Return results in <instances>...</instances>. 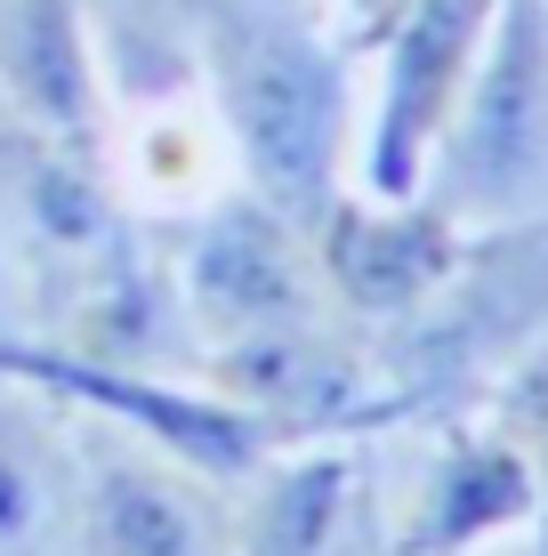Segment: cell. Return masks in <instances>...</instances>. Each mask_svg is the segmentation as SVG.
<instances>
[{
	"label": "cell",
	"instance_id": "277c9868",
	"mask_svg": "<svg viewBox=\"0 0 548 556\" xmlns=\"http://www.w3.org/2000/svg\"><path fill=\"white\" fill-rule=\"evenodd\" d=\"M493 9L500 0H411L364 49L380 65L364 129H355V186L364 194H387V202L428 194V169H436V146L460 113V89L476 73Z\"/></svg>",
	"mask_w": 548,
	"mask_h": 556
},
{
	"label": "cell",
	"instance_id": "6da1fadb",
	"mask_svg": "<svg viewBox=\"0 0 548 556\" xmlns=\"http://www.w3.org/2000/svg\"><path fill=\"white\" fill-rule=\"evenodd\" d=\"M355 56L347 25L323 0H202L194 81L234 153V186L307 226L355 178Z\"/></svg>",
	"mask_w": 548,
	"mask_h": 556
},
{
	"label": "cell",
	"instance_id": "7a4b0ae2",
	"mask_svg": "<svg viewBox=\"0 0 548 556\" xmlns=\"http://www.w3.org/2000/svg\"><path fill=\"white\" fill-rule=\"evenodd\" d=\"M436 194L460 226L533 218L548 194V0H500L484 25L476 73L460 89L436 169Z\"/></svg>",
	"mask_w": 548,
	"mask_h": 556
},
{
	"label": "cell",
	"instance_id": "30bf717a",
	"mask_svg": "<svg viewBox=\"0 0 548 556\" xmlns=\"http://www.w3.org/2000/svg\"><path fill=\"white\" fill-rule=\"evenodd\" d=\"M73 525V444L33 395L0 388V556H41Z\"/></svg>",
	"mask_w": 548,
	"mask_h": 556
},
{
	"label": "cell",
	"instance_id": "8992f818",
	"mask_svg": "<svg viewBox=\"0 0 548 556\" xmlns=\"http://www.w3.org/2000/svg\"><path fill=\"white\" fill-rule=\"evenodd\" d=\"M73 556H234V516L218 484L122 428L73 444Z\"/></svg>",
	"mask_w": 548,
	"mask_h": 556
},
{
	"label": "cell",
	"instance_id": "9c48e42d",
	"mask_svg": "<svg viewBox=\"0 0 548 556\" xmlns=\"http://www.w3.org/2000/svg\"><path fill=\"white\" fill-rule=\"evenodd\" d=\"M105 169H113V186H122V202H138L145 218H169V226L202 218L211 202L234 194V153L218 138V113L202 98V81L113 105Z\"/></svg>",
	"mask_w": 548,
	"mask_h": 556
},
{
	"label": "cell",
	"instance_id": "ba28073f",
	"mask_svg": "<svg viewBox=\"0 0 548 556\" xmlns=\"http://www.w3.org/2000/svg\"><path fill=\"white\" fill-rule=\"evenodd\" d=\"M113 89L81 0H0V129L49 146H105Z\"/></svg>",
	"mask_w": 548,
	"mask_h": 556
},
{
	"label": "cell",
	"instance_id": "3957f363",
	"mask_svg": "<svg viewBox=\"0 0 548 556\" xmlns=\"http://www.w3.org/2000/svg\"><path fill=\"white\" fill-rule=\"evenodd\" d=\"M169 291H178V315L202 339V355L339 315L307 258V235L258 194H242V186L226 202H211L202 218H186V251L169 258Z\"/></svg>",
	"mask_w": 548,
	"mask_h": 556
},
{
	"label": "cell",
	"instance_id": "52a82bcc",
	"mask_svg": "<svg viewBox=\"0 0 548 556\" xmlns=\"http://www.w3.org/2000/svg\"><path fill=\"white\" fill-rule=\"evenodd\" d=\"M524 525H540V476L524 435L508 419H451L411 492V516L395 525V556H476Z\"/></svg>",
	"mask_w": 548,
	"mask_h": 556
},
{
	"label": "cell",
	"instance_id": "5b68a950",
	"mask_svg": "<svg viewBox=\"0 0 548 556\" xmlns=\"http://www.w3.org/2000/svg\"><path fill=\"white\" fill-rule=\"evenodd\" d=\"M307 258L323 275V299L339 306V323H355L364 339L395 331L404 315H420L444 291V275L468 251V226L451 218L436 194H364V186H339L307 226Z\"/></svg>",
	"mask_w": 548,
	"mask_h": 556
},
{
	"label": "cell",
	"instance_id": "8fae6325",
	"mask_svg": "<svg viewBox=\"0 0 548 556\" xmlns=\"http://www.w3.org/2000/svg\"><path fill=\"white\" fill-rule=\"evenodd\" d=\"M323 9L339 16V25H347V41H355V56H364L371 41H380V33L395 25V16L411 9V0H323Z\"/></svg>",
	"mask_w": 548,
	"mask_h": 556
}]
</instances>
